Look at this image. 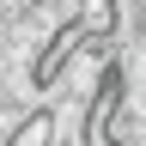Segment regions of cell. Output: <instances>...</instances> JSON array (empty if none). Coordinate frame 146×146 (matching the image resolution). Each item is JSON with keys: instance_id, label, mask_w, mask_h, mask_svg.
<instances>
[{"instance_id": "6da1fadb", "label": "cell", "mask_w": 146, "mask_h": 146, "mask_svg": "<svg viewBox=\"0 0 146 146\" xmlns=\"http://www.w3.org/2000/svg\"><path fill=\"white\" fill-rule=\"evenodd\" d=\"M73 31L85 43H122V0H79Z\"/></svg>"}]
</instances>
